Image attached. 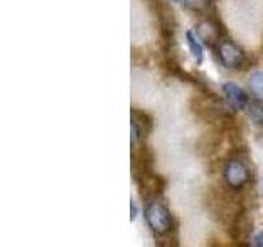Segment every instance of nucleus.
<instances>
[{"instance_id": "obj_1", "label": "nucleus", "mask_w": 263, "mask_h": 247, "mask_svg": "<svg viewBox=\"0 0 263 247\" xmlns=\"http://www.w3.org/2000/svg\"><path fill=\"white\" fill-rule=\"evenodd\" d=\"M146 224L156 236H166L173 229V218L164 204L158 201H152L145 208Z\"/></svg>"}, {"instance_id": "obj_3", "label": "nucleus", "mask_w": 263, "mask_h": 247, "mask_svg": "<svg viewBox=\"0 0 263 247\" xmlns=\"http://www.w3.org/2000/svg\"><path fill=\"white\" fill-rule=\"evenodd\" d=\"M222 175H224V181L227 183V186L232 189H242L250 180L249 168H247V165L238 158L227 160Z\"/></svg>"}, {"instance_id": "obj_9", "label": "nucleus", "mask_w": 263, "mask_h": 247, "mask_svg": "<svg viewBox=\"0 0 263 247\" xmlns=\"http://www.w3.org/2000/svg\"><path fill=\"white\" fill-rule=\"evenodd\" d=\"M132 120H135L138 123V127L142 129L143 137H146L145 134H150L153 123H152V119L148 114H145L142 111H137V109H132Z\"/></svg>"}, {"instance_id": "obj_6", "label": "nucleus", "mask_w": 263, "mask_h": 247, "mask_svg": "<svg viewBox=\"0 0 263 247\" xmlns=\"http://www.w3.org/2000/svg\"><path fill=\"white\" fill-rule=\"evenodd\" d=\"M186 43H187V48H189V51H191L193 58L196 60V63L201 64L204 60V49H202L199 38L194 37L193 31H186Z\"/></svg>"}, {"instance_id": "obj_10", "label": "nucleus", "mask_w": 263, "mask_h": 247, "mask_svg": "<svg viewBox=\"0 0 263 247\" xmlns=\"http://www.w3.org/2000/svg\"><path fill=\"white\" fill-rule=\"evenodd\" d=\"M212 0H181L183 7H186L187 10H193V12H202L205 8L211 7Z\"/></svg>"}, {"instance_id": "obj_11", "label": "nucleus", "mask_w": 263, "mask_h": 247, "mask_svg": "<svg viewBox=\"0 0 263 247\" xmlns=\"http://www.w3.org/2000/svg\"><path fill=\"white\" fill-rule=\"evenodd\" d=\"M137 214H138V208L135 201H130V221H134L137 218Z\"/></svg>"}, {"instance_id": "obj_8", "label": "nucleus", "mask_w": 263, "mask_h": 247, "mask_svg": "<svg viewBox=\"0 0 263 247\" xmlns=\"http://www.w3.org/2000/svg\"><path fill=\"white\" fill-rule=\"evenodd\" d=\"M247 109V114H249V117L253 123H257V126H263V101H253V102H249V105L245 107Z\"/></svg>"}, {"instance_id": "obj_5", "label": "nucleus", "mask_w": 263, "mask_h": 247, "mask_svg": "<svg viewBox=\"0 0 263 247\" xmlns=\"http://www.w3.org/2000/svg\"><path fill=\"white\" fill-rule=\"evenodd\" d=\"M222 93H224L227 102L234 107V109H245L249 105V94L245 91L235 84V82H226L222 86Z\"/></svg>"}, {"instance_id": "obj_4", "label": "nucleus", "mask_w": 263, "mask_h": 247, "mask_svg": "<svg viewBox=\"0 0 263 247\" xmlns=\"http://www.w3.org/2000/svg\"><path fill=\"white\" fill-rule=\"evenodd\" d=\"M196 37L199 38L201 43L208 45L209 48H216L219 41L224 38L226 30L217 19H205L196 25Z\"/></svg>"}, {"instance_id": "obj_7", "label": "nucleus", "mask_w": 263, "mask_h": 247, "mask_svg": "<svg viewBox=\"0 0 263 247\" xmlns=\"http://www.w3.org/2000/svg\"><path fill=\"white\" fill-rule=\"evenodd\" d=\"M249 89L250 93L260 99V101H263V71H255L250 74L249 78Z\"/></svg>"}, {"instance_id": "obj_12", "label": "nucleus", "mask_w": 263, "mask_h": 247, "mask_svg": "<svg viewBox=\"0 0 263 247\" xmlns=\"http://www.w3.org/2000/svg\"><path fill=\"white\" fill-rule=\"evenodd\" d=\"M253 244L255 245H258V247H263V233H260L258 236H255V239H253Z\"/></svg>"}, {"instance_id": "obj_13", "label": "nucleus", "mask_w": 263, "mask_h": 247, "mask_svg": "<svg viewBox=\"0 0 263 247\" xmlns=\"http://www.w3.org/2000/svg\"><path fill=\"white\" fill-rule=\"evenodd\" d=\"M175 2H181V0H175Z\"/></svg>"}, {"instance_id": "obj_2", "label": "nucleus", "mask_w": 263, "mask_h": 247, "mask_svg": "<svg viewBox=\"0 0 263 247\" xmlns=\"http://www.w3.org/2000/svg\"><path fill=\"white\" fill-rule=\"evenodd\" d=\"M214 49H216L222 66H226L227 69H243L247 63H249L247 53L237 43H234V41H230V40L222 38Z\"/></svg>"}]
</instances>
